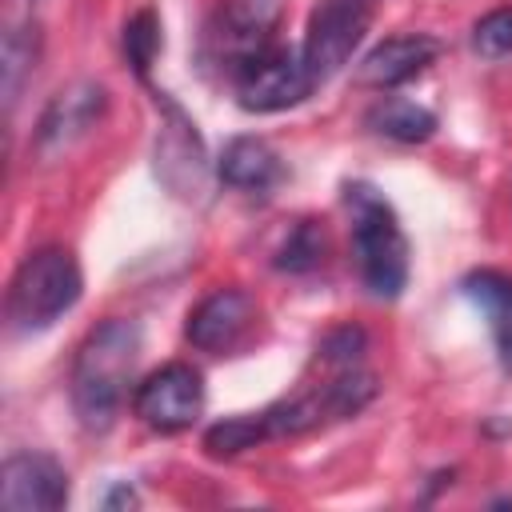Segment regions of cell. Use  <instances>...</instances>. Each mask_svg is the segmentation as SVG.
Masks as SVG:
<instances>
[{"label":"cell","mask_w":512,"mask_h":512,"mask_svg":"<svg viewBox=\"0 0 512 512\" xmlns=\"http://www.w3.org/2000/svg\"><path fill=\"white\" fill-rule=\"evenodd\" d=\"M140 324L136 320H124V316H112V320H100L84 344L76 348V360H72V408L80 416V424L88 432H104L124 396H128V380H132V368L140 360Z\"/></svg>","instance_id":"obj_1"},{"label":"cell","mask_w":512,"mask_h":512,"mask_svg":"<svg viewBox=\"0 0 512 512\" xmlns=\"http://www.w3.org/2000/svg\"><path fill=\"white\" fill-rule=\"evenodd\" d=\"M344 204L352 212V256L364 288L376 300H396L408 284V240L392 204L364 180L344 184Z\"/></svg>","instance_id":"obj_2"},{"label":"cell","mask_w":512,"mask_h":512,"mask_svg":"<svg viewBox=\"0 0 512 512\" xmlns=\"http://www.w3.org/2000/svg\"><path fill=\"white\" fill-rule=\"evenodd\" d=\"M80 292H84V276L76 256L60 244H44L20 260L8 284V320L16 332H44L64 312L76 308Z\"/></svg>","instance_id":"obj_3"},{"label":"cell","mask_w":512,"mask_h":512,"mask_svg":"<svg viewBox=\"0 0 512 512\" xmlns=\"http://www.w3.org/2000/svg\"><path fill=\"white\" fill-rule=\"evenodd\" d=\"M236 80V100L244 112H284L296 108L312 88V72L304 64L300 48H268L256 60H248L240 72H232Z\"/></svg>","instance_id":"obj_4"},{"label":"cell","mask_w":512,"mask_h":512,"mask_svg":"<svg viewBox=\"0 0 512 512\" xmlns=\"http://www.w3.org/2000/svg\"><path fill=\"white\" fill-rule=\"evenodd\" d=\"M132 412L156 432H184L204 412V380L192 364H164L148 372L132 392Z\"/></svg>","instance_id":"obj_5"},{"label":"cell","mask_w":512,"mask_h":512,"mask_svg":"<svg viewBox=\"0 0 512 512\" xmlns=\"http://www.w3.org/2000/svg\"><path fill=\"white\" fill-rule=\"evenodd\" d=\"M104 108H108L104 84H96V80H72V84H64V88L48 100V108L40 112V124H36V152H40V156H60V152H68L76 140H84V136L100 124Z\"/></svg>","instance_id":"obj_6"},{"label":"cell","mask_w":512,"mask_h":512,"mask_svg":"<svg viewBox=\"0 0 512 512\" xmlns=\"http://www.w3.org/2000/svg\"><path fill=\"white\" fill-rule=\"evenodd\" d=\"M0 504L8 512H60L68 504V472L48 452H12L0 468Z\"/></svg>","instance_id":"obj_7"},{"label":"cell","mask_w":512,"mask_h":512,"mask_svg":"<svg viewBox=\"0 0 512 512\" xmlns=\"http://www.w3.org/2000/svg\"><path fill=\"white\" fill-rule=\"evenodd\" d=\"M280 12H284V0H224L216 28H212L216 56L232 72H240L248 60H256L260 52L272 48Z\"/></svg>","instance_id":"obj_8"},{"label":"cell","mask_w":512,"mask_h":512,"mask_svg":"<svg viewBox=\"0 0 512 512\" xmlns=\"http://www.w3.org/2000/svg\"><path fill=\"white\" fill-rule=\"evenodd\" d=\"M156 108L164 112L156 140V172L176 196H196L204 184V140L168 92H156Z\"/></svg>","instance_id":"obj_9"},{"label":"cell","mask_w":512,"mask_h":512,"mask_svg":"<svg viewBox=\"0 0 512 512\" xmlns=\"http://www.w3.org/2000/svg\"><path fill=\"white\" fill-rule=\"evenodd\" d=\"M368 20L364 12H352L344 4H332V0H320V8L312 12L308 20V36H304V64L312 72L316 84L332 80L356 52V44L364 40L368 32Z\"/></svg>","instance_id":"obj_10"},{"label":"cell","mask_w":512,"mask_h":512,"mask_svg":"<svg viewBox=\"0 0 512 512\" xmlns=\"http://www.w3.org/2000/svg\"><path fill=\"white\" fill-rule=\"evenodd\" d=\"M252 312H256V300L244 288H216L188 312L184 336L200 352H212V356L228 352L252 324Z\"/></svg>","instance_id":"obj_11"},{"label":"cell","mask_w":512,"mask_h":512,"mask_svg":"<svg viewBox=\"0 0 512 512\" xmlns=\"http://www.w3.org/2000/svg\"><path fill=\"white\" fill-rule=\"evenodd\" d=\"M440 56V40L428 32H404V36H388L380 40L356 68V80L368 88H400L412 76H420L432 60Z\"/></svg>","instance_id":"obj_12"},{"label":"cell","mask_w":512,"mask_h":512,"mask_svg":"<svg viewBox=\"0 0 512 512\" xmlns=\"http://www.w3.org/2000/svg\"><path fill=\"white\" fill-rule=\"evenodd\" d=\"M216 176L228 188H236V192L264 196V192H272L284 180V160H280V152L268 140H260V136H236V140L224 144V152L216 160Z\"/></svg>","instance_id":"obj_13"},{"label":"cell","mask_w":512,"mask_h":512,"mask_svg":"<svg viewBox=\"0 0 512 512\" xmlns=\"http://www.w3.org/2000/svg\"><path fill=\"white\" fill-rule=\"evenodd\" d=\"M460 292L488 320L496 356L512 372V276L508 272H496V268H476V272H468L460 280Z\"/></svg>","instance_id":"obj_14"},{"label":"cell","mask_w":512,"mask_h":512,"mask_svg":"<svg viewBox=\"0 0 512 512\" xmlns=\"http://www.w3.org/2000/svg\"><path fill=\"white\" fill-rule=\"evenodd\" d=\"M40 52H44V32L32 16L8 24L4 44H0V92H4L8 108H16L24 84L32 80V72L40 64Z\"/></svg>","instance_id":"obj_15"},{"label":"cell","mask_w":512,"mask_h":512,"mask_svg":"<svg viewBox=\"0 0 512 512\" xmlns=\"http://www.w3.org/2000/svg\"><path fill=\"white\" fill-rule=\"evenodd\" d=\"M364 124L384 136V140H396V144H424L432 132H436V112H428L424 104L416 100H400V96H384L368 108Z\"/></svg>","instance_id":"obj_16"},{"label":"cell","mask_w":512,"mask_h":512,"mask_svg":"<svg viewBox=\"0 0 512 512\" xmlns=\"http://www.w3.org/2000/svg\"><path fill=\"white\" fill-rule=\"evenodd\" d=\"M376 400V376L360 364L352 368H336V376L328 384H320V404H324V416L328 420H344V416H356L364 412L368 404Z\"/></svg>","instance_id":"obj_17"},{"label":"cell","mask_w":512,"mask_h":512,"mask_svg":"<svg viewBox=\"0 0 512 512\" xmlns=\"http://www.w3.org/2000/svg\"><path fill=\"white\" fill-rule=\"evenodd\" d=\"M260 440H272L268 436V424H264V412H244V416H228L220 424H212L204 432V448L208 456H240L248 448H256Z\"/></svg>","instance_id":"obj_18"},{"label":"cell","mask_w":512,"mask_h":512,"mask_svg":"<svg viewBox=\"0 0 512 512\" xmlns=\"http://www.w3.org/2000/svg\"><path fill=\"white\" fill-rule=\"evenodd\" d=\"M324 260V232H320V224H312V220H296L292 228H288V236H284V244L276 248V268L280 272H312L316 264Z\"/></svg>","instance_id":"obj_19"},{"label":"cell","mask_w":512,"mask_h":512,"mask_svg":"<svg viewBox=\"0 0 512 512\" xmlns=\"http://www.w3.org/2000/svg\"><path fill=\"white\" fill-rule=\"evenodd\" d=\"M160 48H164V36H160L156 12H152V8L136 12V16L124 24V56H128V64H132V72H136L140 80H144L148 68L156 64Z\"/></svg>","instance_id":"obj_20"},{"label":"cell","mask_w":512,"mask_h":512,"mask_svg":"<svg viewBox=\"0 0 512 512\" xmlns=\"http://www.w3.org/2000/svg\"><path fill=\"white\" fill-rule=\"evenodd\" d=\"M364 348H368V332L360 328V324H340V328H332L324 340H320V360L328 364V368H352V364H360V356H364Z\"/></svg>","instance_id":"obj_21"},{"label":"cell","mask_w":512,"mask_h":512,"mask_svg":"<svg viewBox=\"0 0 512 512\" xmlns=\"http://www.w3.org/2000/svg\"><path fill=\"white\" fill-rule=\"evenodd\" d=\"M472 48L484 56V60H500L512 52V8H496L488 16L476 20L472 28Z\"/></svg>","instance_id":"obj_22"},{"label":"cell","mask_w":512,"mask_h":512,"mask_svg":"<svg viewBox=\"0 0 512 512\" xmlns=\"http://www.w3.org/2000/svg\"><path fill=\"white\" fill-rule=\"evenodd\" d=\"M140 504V496L128 488V484H116L108 496H104V508H136Z\"/></svg>","instance_id":"obj_23"},{"label":"cell","mask_w":512,"mask_h":512,"mask_svg":"<svg viewBox=\"0 0 512 512\" xmlns=\"http://www.w3.org/2000/svg\"><path fill=\"white\" fill-rule=\"evenodd\" d=\"M332 4H344V8L364 12V16H372V8H376V0H332Z\"/></svg>","instance_id":"obj_24"},{"label":"cell","mask_w":512,"mask_h":512,"mask_svg":"<svg viewBox=\"0 0 512 512\" xmlns=\"http://www.w3.org/2000/svg\"><path fill=\"white\" fill-rule=\"evenodd\" d=\"M24 4H36V0H24Z\"/></svg>","instance_id":"obj_25"}]
</instances>
